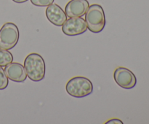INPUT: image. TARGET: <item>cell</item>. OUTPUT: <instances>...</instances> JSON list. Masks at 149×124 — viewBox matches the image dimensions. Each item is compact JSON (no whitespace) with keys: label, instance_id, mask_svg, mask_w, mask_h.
<instances>
[{"label":"cell","instance_id":"obj_1","mask_svg":"<svg viewBox=\"0 0 149 124\" xmlns=\"http://www.w3.org/2000/svg\"><path fill=\"white\" fill-rule=\"evenodd\" d=\"M23 67L27 77L32 81L39 82L45 78L46 65L44 58L39 54L32 53L28 55L25 58Z\"/></svg>","mask_w":149,"mask_h":124},{"label":"cell","instance_id":"obj_2","mask_svg":"<svg viewBox=\"0 0 149 124\" xmlns=\"http://www.w3.org/2000/svg\"><path fill=\"white\" fill-rule=\"evenodd\" d=\"M85 21L90 32L95 34L101 32L106 26V16L103 7L97 4L90 6L85 13Z\"/></svg>","mask_w":149,"mask_h":124},{"label":"cell","instance_id":"obj_3","mask_svg":"<svg viewBox=\"0 0 149 124\" xmlns=\"http://www.w3.org/2000/svg\"><path fill=\"white\" fill-rule=\"evenodd\" d=\"M65 90L73 97L83 98L93 93V85L87 77L78 76L68 80L65 85Z\"/></svg>","mask_w":149,"mask_h":124},{"label":"cell","instance_id":"obj_4","mask_svg":"<svg viewBox=\"0 0 149 124\" xmlns=\"http://www.w3.org/2000/svg\"><path fill=\"white\" fill-rule=\"evenodd\" d=\"M19 29L13 23H6L0 29V48L13 49L19 40Z\"/></svg>","mask_w":149,"mask_h":124},{"label":"cell","instance_id":"obj_5","mask_svg":"<svg viewBox=\"0 0 149 124\" xmlns=\"http://www.w3.org/2000/svg\"><path fill=\"white\" fill-rule=\"evenodd\" d=\"M113 78L116 84L125 89H132L136 85L137 78L131 70L125 67H118L113 72Z\"/></svg>","mask_w":149,"mask_h":124},{"label":"cell","instance_id":"obj_6","mask_svg":"<svg viewBox=\"0 0 149 124\" xmlns=\"http://www.w3.org/2000/svg\"><path fill=\"white\" fill-rule=\"evenodd\" d=\"M62 31L67 36H77L86 32L87 26L86 21L81 17L70 18L63 24Z\"/></svg>","mask_w":149,"mask_h":124},{"label":"cell","instance_id":"obj_7","mask_svg":"<svg viewBox=\"0 0 149 124\" xmlns=\"http://www.w3.org/2000/svg\"><path fill=\"white\" fill-rule=\"evenodd\" d=\"M4 71L8 79L16 83H23L27 79V74L24 67L20 63H10L5 66Z\"/></svg>","mask_w":149,"mask_h":124},{"label":"cell","instance_id":"obj_8","mask_svg":"<svg viewBox=\"0 0 149 124\" xmlns=\"http://www.w3.org/2000/svg\"><path fill=\"white\" fill-rule=\"evenodd\" d=\"M90 7L87 0H71L67 3L65 13L67 17H81L84 15Z\"/></svg>","mask_w":149,"mask_h":124},{"label":"cell","instance_id":"obj_9","mask_svg":"<svg viewBox=\"0 0 149 124\" xmlns=\"http://www.w3.org/2000/svg\"><path fill=\"white\" fill-rule=\"evenodd\" d=\"M45 14L48 20L57 26H62L67 20V15L59 5L53 3L47 6Z\"/></svg>","mask_w":149,"mask_h":124},{"label":"cell","instance_id":"obj_10","mask_svg":"<svg viewBox=\"0 0 149 124\" xmlns=\"http://www.w3.org/2000/svg\"><path fill=\"white\" fill-rule=\"evenodd\" d=\"M13 61V54L7 50L0 48V67H5Z\"/></svg>","mask_w":149,"mask_h":124},{"label":"cell","instance_id":"obj_11","mask_svg":"<svg viewBox=\"0 0 149 124\" xmlns=\"http://www.w3.org/2000/svg\"><path fill=\"white\" fill-rule=\"evenodd\" d=\"M9 84L8 77L5 74L4 69L2 67H0V90H4Z\"/></svg>","mask_w":149,"mask_h":124},{"label":"cell","instance_id":"obj_12","mask_svg":"<svg viewBox=\"0 0 149 124\" xmlns=\"http://www.w3.org/2000/svg\"><path fill=\"white\" fill-rule=\"evenodd\" d=\"M31 2L37 7H47L54 2V0H31Z\"/></svg>","mask_w":149,"mask_h":124},{"label":"cell","instance_id":"obj_13","mask_svg":"<svg viewBox=\"0 0 149 124\" xmlns=\"http://www.w3.org/2000/svg\"><path fill=\"white\" fill-rule=\"evenodd\" d=\"M106 123V124H109V123H111V124H114V123L123 124V122H122L121 120L117 119V118H113V119H111V120H109V121H107Z\"/></svg>","mask_w":149,"mask_h":124},{"label":"cell","instance_id":"obj_14","mask_svg":"<svg viewBox=\"0 0 149 124\" xmlns=\"http://www.w3.org/2000/svg\"><path fill=\"white\" fill-rule=\"evenodd\" d=\"M14 2L15 3H18V4H21V3H24L26 1H27L28 0H13Z\"/></svg>","mask_w":149,"mask_h":124}]
</instances>
